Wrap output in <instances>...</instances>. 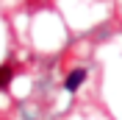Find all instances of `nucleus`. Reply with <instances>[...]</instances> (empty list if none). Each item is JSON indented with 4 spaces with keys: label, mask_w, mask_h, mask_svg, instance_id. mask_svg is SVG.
<instances>
[{
    "label": "nucleus",
    "mask_w": 122,
    "mask_h": 120,
    "mask_svg": "<svg viewBox=\"0 0 122 120\" xmlns=\"http://www.w3.org/2000/svg\"><path fill=\"white\" fill-rule=\"evenodd\" d=\"M83 81H86V70H81V67H78V70H72V73L64 78V87H67L69 92H75V90H78V87H81Z\"/></svg>",
    "instance_id": "1"
},
{
    "label": "nucleus",
    "mask_w": 122,
    "mask_h": 120,
    "mask_svg": "<svg viewBox=\"0 0 122 120\" xmlns=\"http://www.w3.org/2000/svg\"><path fill=\"white\" fill-rule=\"evenodd\" d=\"M11 78H14V67L11 64H3L0 67V90H6L8 84H11Z\"/></svg>",
    "instance_id": "2"
}]
</instances>
